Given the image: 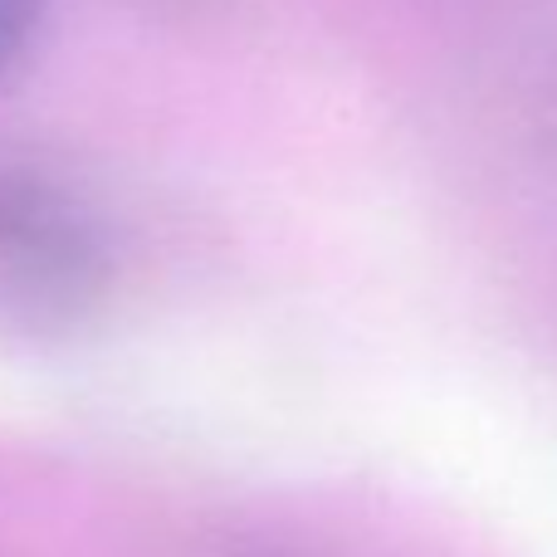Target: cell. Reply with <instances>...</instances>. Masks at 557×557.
Segmentation results:
<instances>
[{
    "label": "cell",
    "instance_id": "1",
    "mask_svg": "<svg viewBox=\"0 0 557 557\" xmlns=\"http://www.w3.org/2000/svg\"><path fill=\"white\" fill-rule=\"evenodd\" d=\"M98 278V245L84 215L35 182H0V294L54 308Z\"/></svg>",
    "mask_w": 557,
    "mask_h": 557
},
{
    "label": "cell",
    "instance_id": "2",
    "mask_svg": "<svg viewBox=\"0 0 557 557\" xmlns=\"http://www.w3.org/2000/svg\"><path fill=\"white\" fill-rule=\"evenodd\" d=\"M45 29V0H0V84L29 59Z\"/></svg>",
    "mask_w": 557,
    "mask_h": 557
}]
</instances>
